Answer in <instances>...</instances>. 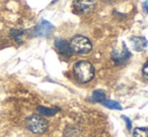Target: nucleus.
Returning <instances> with one entry per match:
<instances>
[{
  "mask_svg": "<svg viewBox=\"0 0 148 137\" xmlns=\"http://www.w3.org/2000/svg\"><path fill=\"white\" fill-rule=\"evenodd\" d=\"M103 104L105 105L106 107H108L109 109H113V110H121L122 106L119 104L118 102L113 100H105L103 102Z\"/></svg>",
  "mask_w": 148,
  "mask_h": 137,
  "instance_id": "10",
  "label": "nucleus"
},
{
  "mask_svg": "<svg viewBox=\"0 0 148 137\" xmlns=\"http://www.w3.org/2000/svg\"><path fill=\"white\" fill-rule=\"evenodd\" d=\"M142 73H143V76L145 78L148 79V61L145 63V65H143V69H142Z\"/></svg>",
  "mask_w": 148,
  "mask_h": 137,
  "instance_id": "14",
  "label": "nucleus"
},
{
  "mask_svg": "<svg viewBox=\"0 0 148 137\" xmlns=\"http://www.w3.org/2000/svg\"><path fill=\"white\" fill-rule=\"evenodd\" d=\"M122 118H123L124 120H125V122L127 123V128L130 130V129H131V126H132V123H131V121H130V119L126 116H122Z\"/></svg>",
  "mask_w": 148,
  "mask_h": 137,
  "instance_id": "15",
  "label": "nucleus"
},
{
  "mask_svg": "<svg viewBox=\"0 0 148 137\" xmlns=\"http://www.w3.org/2000/svg\"><path fill=\"white\" fill-rule=\"evenodd\" d=\"M143 9L146 13H148V2H143Z\"/></svg>",
  "mask_w": 148,
  "mask_h": 137,
  "instance_id": "16",
  "label": "nucleus"
},
{
  "mask_svg": "<svg viewBox=\"0 0 148 137\" xmlns=\"http://www.w3.org/2000/svg\"><path fill=\"white\" fill-rule=\"evenodd\" d=\"M10 35L17 41H21V38H23V30H19V29H14V30L11 31Z\"/></svg>",
  "mask_w": 148,
  "mask_h": 137,
  "instance_id": "13",
  "label": "nucleus"
},
{
  "mask_svg": "<svg viewBox=\"0 0 148 137\" xmlns=\"http://www.w3.org/2000/svg\"><path fill=\"white\" fill-rule=\"evenodd\" d=\"M27 126L32 132L42 134L48 128V122L44 117L40 115H32L27 119Z\"/></svg>",
  "mask_w": 148,
  "mask_h": 137,
  "instance_id": "3",
  "label": "nucleus"
},
{
  "mask_svg": "<svg viewBox=\"0 0 148 137\" xmlns=\"http://www.w3.org/2000/svg\"><path fill=\"white\" fill-rule=\"evenodd\" d=\"M134 137H148V128H135L133 131Z\"/></svg>",
  "mask_w": 148,
  "mask_h": 137,
  "instance_id": "12",
  "label": "nucleus"
},
{
  "mask_svg": "<svg viewBox=\"0 0 148 137\" xmlns=\"http://www.w3.org/2000/svg\"><path fill=\"white\" fill-rule=\"evenodd\" d=\"M54 26L47 20H42L35 29V34L38 36H48L53 31Z\"/></svg>",
  "mask_w": 148,
  "mask_h": 137,
  "instance_id": "5",
  "label": "nucleus"
},
{
  "mask_svg": "<svg viewBox=\"0 0 148 137\" xmlns=\"http://www.w3.org/2000/svg\"><path fill=\"white\" fill-rule=\"evenodd\" d=\"M130 41H131L132 45H133V49L137 51H143V49H146L147 47V39L145 37H140V36H132L130 38Z\"/></svg>",
  "mask_w": 148,
  "mask_h": 137,
  "instance_id": "8",
  "label": "nucleus"
},
{
  "mask_svg": "<svg viewBox=\"0 0 148 137\" xmlns=\"http://www.w3.org/2000/svg\"><path fill=\"white\" fill-rule=\"evenodd\" d=\"M74 74L80 83H87L95 76V67L89 61H80L74 65Z\"/></svg>",
  "mask_w": 148,
  "mask_h": 137,
  "instance_id": "1",
  "label": "nucleus"
},
{
  "mask_svg": "<svg viewBox=\"0 0 148 137\" xmlns=\"http://www.w3.org/2000/svg\"><path fill=\"white\" fill-rule=\"evenodd\" d=\"M55 45H56V49H58L61 55H71L72 51L70 49V45L68 43V41H66L65 39H62V38H56L55 40Z\"/></svg>",
  "mask_w": 148,
  "mask_h": 137,
  "instance_id": "7",
  "label": "nucleus"
},
{
  "mask_svg": "<svg viewBox=\"0 0 148 137\" xmlns=\"http://www.w3.org/2000/svg\"><path fill=\"white\" fill-rule=\"evenodd\" d=\"M92 100L95 101V102L103 103V101L106 100L105 92L101 91V90H95V92L92 93Z\"/></svg>",
  "mask_w": 148,
  "mask_h": 137,
  "instance_id": "9",
  "label": "nucleus"
},
{
  "mask_svg": "<svg viewBox=\"0 0 148 137\" xmlns=\"http://www.w3.org/2000/svg\"><path fill=\"white\" fill-rule=\"evenodd\" d=\"M70 49H71L72 53H76L79 55H85L88 53L92 49L91 43L89 39L82 35H75L71 38L69 43Z\"/></svg>",
  "mask_w": 148,
  "mask_h": 137,
  "instance_id": "2",
  "label": "nucleus"
},
{
  "mask_svg": "<svg viewBox=\"0 0 148 137\" xmlns=\"http://www.w3.org/2000/svg\"><path fill=\"white\" fill-rule=\"evenodd\" d=\"M131 53H130L129 49H127L126 45H123L121 49H117V51H114L112 53V59H114L116 63L120 65V63H123L124 61H126L130 57Z\"/></svg>",
  "mask_w": 148,
  "mask_h": 137,
  "instance_id": "4",
  "label": "nucleus"
},
{
  "mask_svg": "<svg viewBox=\"0 0 148 137\" xmlns=\"http://www.w3.org/2000/svg\"><path fill=\"white\" fill-rule=\"evenodd\" d=\"M95 7V1H75L74 2V8L79 13H88Z\"/></svg>",
  "mask_w": 148,
  "mask_h": 137,
  "instance_id": "6",
  "label": "nucleus"
},
{
  "mask_svg": "<svg viewBox=\"0 0 148 137\" xmlns=\"http://www.w3.org/2000/svg\"><path fill=\"white\" fill-rule=\"evenodd\" d=\"M38 110L40 113H42L45 116H53L58 112V109H51V108H46V107H38Z\"/></svg>",
  "mask_w": 148,
  "mask_h": 137,
  "instance_id": "11",
  "label": "nucleus"
}]
</instances>
